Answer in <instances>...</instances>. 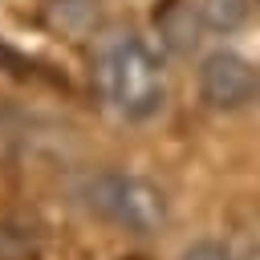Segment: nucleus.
I'll list each match as a JSON object with an SVG mask.
<instances>
[{
    "mask_svg": "<svg viewBox=\"0 0 260 260\" xmlns=\"http://www.w3.org/2000/svg\"><path fill=\"white\" fill-rule=\"evenodd\" d=\"M191 8H195V16H199L203 32H219V37L236 32V28L248 20V12H252L248 0H191Z\"/></svg>",
    "mask_w": 260,
    "mask_h": 260,
    "instance_id": "obj_5",
    "label": "nucleus"
},
{
    "mask_svg": "<svg viewBox=\"0 0 260 260\" xmlns=\"http://www.w3.org/2000/svg\"><path fill=\"white\" fill-rule=\"evenodd\" d=\"M154 20H158V37H162V45H167L171 53H195V49H199L203 24H199L191 0H171Z\"/></svg>",
    "mask_w": 260,
    "mask_h": 260,
    "instance_id": "obj_4",
    "label": "nucleus"
},
{
    "mask_svg": "<svg viewBox=\"0 0 260 260\" xmlns=\"http://www.w3.org/2000/svg\"><path fill=\"white\" fill-rule=\"evenodd\" d=\"M77 203L93 219H102L126 236H154L167 228V215H171L162 187L150 183L146 175L122 171V167L89 171L77 183Z\"/></svg>",
    "mask_w": 260,
    "mask_h": 260,
    "instance_id": "obj_2",
    "label": "nucleus"
},
{
    "mask_svg": "<svg viewBox=\"0 0 260 260\" xmlns=\"http://www.w3.org/2000/svg\"><path fill=\"white\" fill-rule=\"evenodd\" d=\"M175 260H244V256H236L228 244H219V240H191Z\"/></svg>",
    "mask_w": 260,
    "mask_h": 260,
    "instance_id": "obj_6",
    "label": "nucleus"
},
{
    "mask_svg": "<svg viewBox=\"0 0 260 260\" xmlns=\"http://www.w3.org/2000/svg\"><path fill=\"white\" fill-rule=\"evenodd\" d=\"M195 89H199V102L207 110L236 114L248 102H256L260 73H256V65L244 53H236V49H211L199 61V69H195Z\"/></svg>",
    "mask_w": 260,
    "mask_h": 260,
    "instance_id": "obj_3",
    "label": "nucleus"
},
{
    "mask_svg": "<svg viewBox=\"0 0 260 260\" xmlns=\"http://www.w3.org/2000/svg\"><path fill=\"white\" fill-rule=\"evenodd\" d=\"M244 260H260V244H252V248H248V256H244Z\"/></svg>",
    "mask_w": 260,
    "mask_h": 260,
    "instance_id": "obj_7",
    "label": "nucleus"
},
{
    "mask_svg": "<svg viewBox=\"0 0 260 260\" xmlns=\"http://www.w3.org/2000/svg\"><path fill=\"white\" fill-rule=\"evenodd\" d=\"M98 93L110 114L122 122H154L167 110V61L162 49L150 45L142 32L126 28L102 41L98 49Z\"/></svg>",
    "mask_w": 260,
    "mask_h": 260,
    "instance_id": "obj_1",
    "label": "nucleus"
}]
</instances>
